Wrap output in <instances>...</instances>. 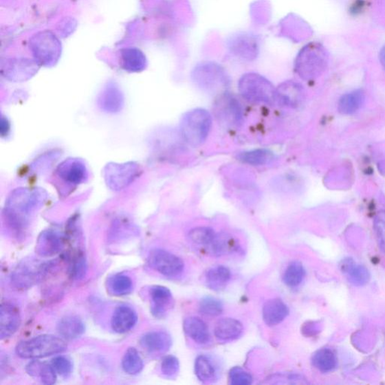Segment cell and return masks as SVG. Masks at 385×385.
Listing matches in <instances>:
<instances>
[{
    "mask_svg": "<svg viewBox=\"0 0 385 385\" xmlns=\"http://www.w3.org/2000/svg\"><path fill=\"white\" fill-rule=\"evenodd\" d=\"M47 198V192L40 188H20L12 191L3 210L6 226L21 234L28 226L30 216L43 206Z\"/></svg>",
    "mask_w": 385,
    "mask_h": 385,
    "instance_id": "1",
    "label": "cell"
},
{
    "mask_svg": "<svg viewBox=\"0 0 385 385\" xmlns=\"http://www.w3.org/2000/svg\"><path fill=\"white\" fill-rule=\"evenodd\" d=\"M212 118L210 112L195 109L184 114L181 122V131L184 140L192 146L204 143L211 131Z\"/></svg>",
    "mask_w": 385,
    "mask_h": 385,
    "instance_id": "2",
    "label": "cell"
},
{
    "mask_svg": "<svg viewBox=\"0 0 385 385\" xmlns=\"http://www.w3.org/2000/svg\"><path fill=\"white\" fill-rule=\"evenodd\" d=\"M67 348L63 339L53 335H42L21 342L16 346L18 356L24 359L43 358L59 354Z\"/></svg>",
    "mask_w": 385,
    "mask_h": 385,
    "instance_id": "3",
    "label": "cell"
},
{
    "mask_svg": "<svg viewBox=\"0 0 385 385\" xmlns=\"http://www.w3.org/2000/svg\"><path fill=\"white\" fill-rule=\"evenodd\" d=\"M239 91L245 100L256 103L276 102V88L268 79L256 74H248L240 78Z\"/></svg>",
    "mask_w": 385,
    "mask_h": 385,
    "instance_id": "4",
    "label": "cell"
},
{
    "mask_svg": "<svg viewBox=\"0 0 385 385\" xmlns=\"http://www.w3.org/2000/svg\"><path fill=\"white\" fill-rule=\"evenodd\" d=\"M30 50L39 66H54L61 55L59 39L50 31L39 32L32 37Z\"/></svg>",
    "mask_w": 385,
    "mask_h": 385,
    "instance_id": "5",
    "label": "cell"
},
{
    "mask_svg": "<svg viewBox=\"0 0 385 385\" xmlns=\"http://www.w3.org/2000/svg\"><path fill=\"white\" fill-rule=\"evenodd\" d=\"M327 54L324 48L319 45H309L303 47L298 56L295 68L296 72L304 80H311L318 77L327 65Z\"/></svg>",
    "mask_w": 385,
    "mask_h": 385,
    "instance_id": "6",
    "label": "cell"
},
{
    "mask_svg": "<svg viewBox=\"0 0 385 385\" xmlns=\"http://www.w3.org/2000/svg\"><path fill=\"white\" fill-rule=\"evenodd\" d=\"M142 168L135 162L109 163L103 170L107 186L114 191L125 189L142 175Z\"/></svg>",
    "mask_w": 385,
    "mask_h": 385,
    "instance_id": "7",
    "label": "cell"
},
{
    "mask_svg": "<svg viewBox=\"0 0 385 385\" xmlns=\"http://www.w3.org/2000/svg\"><path fill=\"white\" fill-rule=\"evenodd\" d=\"M192 77L195 83L207 92L224 90L228 85L226 72L219 67L210 65V64L195 69Z\"/></svg>",
    "mask_w": 385,
    "mask_h": 385,
    "instance_id": "8",
    "label": "cell"
},
{
    "mask_svg": "<svg viewBox=\"0 0 385 385\" xmlns=\"http://www.w3.org/2000/svg\"><path fill=\"white\" fill-rule=\"evenodd\" d=\"M47 271L46 263L34 259L23 261L13 272L12 283L19 288H29L37 284Z\"/></svg>",
    "mask_w": 385,
    "mask_h": 385,
    "instance_id": "9",
    "label": "cell"
},
{
    "mask_svg": "<svg viewBox=\"0 0 385 385\" xmlns=\"http://www.w3.org/2000/svg\"><path fill=\"white\" fill-rule=\"evenodd\" d=\"M217 119L226 126L236 127L243 123V111L239 102L234 96L223 94L214 104Z\"/></svg>",
    "mask_w": 385,
    "mask_h": 385,
    "instance_id": "10",
    "label": "cell"
},
{
    "mask_svg": "<svg viewBox=\"0 0 385 385\" xmlns=\"http://www.w3.org/2000/svg\"><path fill=\"white\" fill-rule=\"evenodd\" d=\"M56 175L69 187L74 188L84 184L89 177L86 164L81 159L69 158L56 168Z\"/></svg>",
    "mask_w": 385,
    "mask_h": 385,
    "instance_id": "11",
    "label": "cell"
},
{
    "mask_svg": "<svg viewBox=\"0 0 385 385\" xmlns=\"http://www.w3.org/2000/svg\"><path fill=\"white\" fill-rule=\"evenodd\" d=\"M150 266L166 277H176L182 274L184 262L179 256L162 250L151 251L148 256Z\"/></svg>",
    "mask_w": 385,
    "mask_h": 385,
    "instance_id": "12",
    "label": "cell"
},
{
    "mask_svg": "<svg viewBox=\"0 0 385 385\" xmlns=\"http://www.w3.org/2000/svg\"><path fill=\"white\" fill-rule=\"evenodd\" d=\"M38 64L34 60L14 59L2 63V75L14 82H25L33 77L38 69Z\"/></svg>",
    "mask_w": 385,
    "mask_h": 385,
    "instance_id": "13",
    "label": "cell"
},
{
    "mask_svg": "<svg viewBox=\"0 0 385 385\" xmlns=\"http://www.w3.org/2000/svg\"><path fill=\"white\" fill-rule=\"evenodd\" d=\"M124 95L115 82H109L102 88L98 98L99 109L107 114H118L124 107Z\"/></svg>",
    "mask_w": 385,
    "mask_h": 385,
    "instance_id": "14",
    "label": "cell"
},
{
    "mask_svg": "<svg viewBox=\"0 0 385 385\" xmlns=\"http://www.w3.org/2000/svg\"><path fill=\"white\" fill-rule=\"evenodd\" d=\"M305 99L302 87L295 82L280 84L276 91V102L289 108H298Z\"/></svg>",
    "mask_w": 385,
    "mask_h": 385,
    "instance_id": "15",
    "label": "cell"
},
{
    "mask_svg": "<svg viewBox=\"0 0 385 385\" xmlns=\"http://www.w3.org/2000/svg\"><path fill=\"white\" fill-rule=\"evenodd\" d=\"M21 322L19 309L11 303H2L0 308V338H10L19 331Z\"/></svg>",
    "mask_w": 385,
    "mask_h": 385,
    "instance_id": "16",
    "label": "cell"
},
{
    "mask_svg": "<svg viewBox=\"0 0 385 385\" xmlns=\"http://www.w3.org/2000/svg\"><path fill=\"white\" fill-rule=\"evenodd\" d=\"M63 244V237L60 232L54 230H47L40 234L36 251L40 256H51L61 252Z\"/></svg>",
    "mask_w": 385,
    "mask_h": 385,
    "instance_id": "17",
    "label": "cell"
},
{
    "mask_svg": "<svg viewBox=\"0 0 385 385\" xmlns=\"http://www.w3.org/2000/svg\"><path fill=\"white\" fill-rule=\"evenodd\" d=\"M150 295L152 315L157 318L165 317L173 302L171 292L166 287L157 285L151 288Z\"/></svg>",
    "mask_w": 385,
    "mask_h": 385,
    "instance_id": "18",
    "label": "cell"
},
{
    "mask_svg": "<svg viewBox=\"0 0 385 385\" xmlns=\"http://www.w3.org/2000/svg\"><path fill=\"white\" fill-rule=\"evenodd\" d=\"M138 316L130 307H118L111 318V327L118 333L129 332L138 323Z\"/></svg>",
    "mask_w": 385,
    "mask_h": 385,
    "instance_id": "19",
    "label": "cell"
},
{
    "mask_svg": "<svg viewBox=\"0 0 385 385\" xmlns=\"http://www.w3.org/2000/svg\"><path fill=\"white\" fill-rule=\"evenodd\" d=\"M120 63L129 72H140L147 67L146 55L138 47H126L120 51Z\"/></svg>",
    "mask_w": 385,
    "mask_h": 385,
    "instance_id": "20",
    "label": "cell"
},
{
    "mask_svg": "<svg viewBox=\"0 0 385 385\" xmlns=\"http://www.w3.org/2000/svg\"><path fill=\"white\" fill-rule=\"evenodd\" d=\"M262 314L267 325L276 326L282 323L287 317L289 309L282 300L272 299L265 303Z\"/></svg>",
    "mask_w": 385,
    "mask_h": 385,
    "instance_id": "21",
    "label": "cell"
},
{
    "mask_svg": "<svg viewBox=\"0 0 385 385\" xmlns=\"http://www.w3.org/2000/svg\"><path fill=\"white\" fill-rule=\"evenodd\" d=\"M141 346L151 353H164L172 346L171 336L164 331L144 334L140 340Z\"/></svg>",
    "mask_w": 385,
    "mask_h": 385,
    "instance_id": "22",
    "label": "cell"
},
{
    "mask_svg": "<svg viewBox=\"0 0 385 385\" xmlns=\"http://www.w3.org/2000/svg\"><path fill=\"white\" fill-rule=\"evenodd\" d=\"M184 331L191 340L198 344H204L210 342V335L206 324L197 317H190L184 320Z\"/></svg>",
    "mask_w": 385,
    "mask_h": 385,
    "instance_id": "23",
    "label": "cell"
},
{
    "mask_svg": "<svg viewBox=\"0 0 385 385\" xmlns=\"http://www.w3.org/2000/svg\"><path fill=\"white\" fill-rule=\"evenodd\" d=\"M214 332L217 338L221 340H234L242 335L243 326L236 319L222 318L216 324Z\"/></svg>",
    "mask_w": 385,
    "mask_h": 385,
    "instance_id": "24",
    "label": "cell"
},
{
    "mask_svg": "<svg viewBox=\"0 0 385 385\" xmlns=\"http://www.w3.org/2000/svg\"><path fill=\"white\" fill-rule=\"evenodd\" d=\"M239 248L236 239L228 234H216L210 245L206 247L208 252L216 256L235 252Z\"/></svg>",
    "mask_w": 385,
    "mask_h": 385,
    "instance_id": "25",
    "label": "cell"
},
{
    "mask_svg": "<svg viewBox=\"0 0 385 385\" xmlns=\"http://www.w3.org/2000/svg\"><path fill=\"white\" fill-rule=\"evenodd\" d=\"M58 331L63 339L72 340L78 338L85 333V326L79 318L67 316L60 320Z\"/></svg>",
    "mask_w": 385,
    "mask_h": 385,
    "instance_id": "26",
    "label": "cell"
},
{
    "mask_svg": "<svg viewBox=\"0 0 385 385\" xmlns=\"http://www.w3.org/2000/svg\"><path fill=\"white\" fill-rule=\"evenodd\" d=\"M28 373L38 379L45 384H53L57 380V375L53 366L40 362V361H33L30 363L26 368Z\"/></svg>",
    "mask_w": 385,
    "mask_h": 385,
    "instance_id": "27",
    "label": "cell"
},
{
    "mask_svg": "<svg viewBox=\"0 0 385 385\" xmlns=\"http://www.w3.org/2000/svg\"><path fill=\"white\" fill-rule=\"evenodd\" d=\"M365 100L364 93L361 90H357L342 96L338 104V110L342 115L354 114Z\"/></svg>",
    "mask_w": 385,
    "mask_h": 385,
    "instance_id": "28",
    "label": "cell"
},
{
    "mask_svg": "<svg viewBox=\"0 0 385 385\" xmlns=\"http://www.w3.org/2000/svg\"><path fill=\"white\" fill-rule=\"evenodd\" d=\"M231 278L230 270L224 266H217L208 270L206 274V282L212 290H221Z\"/></svg>",
    "mask_w": 385,
    "mask_h": 385,
    "instance_id": "29",
    "label": "cell"
},
{
    "mask_svg": "<svg viewBox=\"0 0 385 385\" xmlns=\"http://www.w3.org/2000/svg\"><path fill=\"white\" fill-rule=\"evenodd\" d=\"M240 162L252 166L267 165L274 162V155L267 149L245 151L238 156Z\"/></svg>",
    "mask_w": 385,
    "mask_h": 385,
    "instance_id": "30",
    "label": "cell"
},
{
    "mask_svg": "<svg viewBox=\"0 0 385 385\" xmlns=\"http://www.w3.org/2000/svg\"><path fill=\"white\" fill-rule=\"evenodd\" d=\"M336 358L334 353L328 349L318 351L312 357V364L322 373H328L334 370L336 366Z\"/></svg>",
    "mask_w": 385,
    "mask_h": 385,
    "instance_id": "31",
    "label": "cell"
},
{
    "mask_svg": "<svg viewBox=\"0 0 385 385\" xmlns=\"http://www.w3.org/2000/svg\"><path fill=\"white\" fill-rule=\"evenodd\" d=\"M195 373L197 378L203 382L214 381L216 370L210 358L205 355L199 356L195 361Z\"/></svg>",
    "mask_w": 385,
    "mask_h": 385,
    "instance_id": "32",
    "label": "cell"
},
{
    "mask_svg": "<svg viewBox=\"0 0 385 385\" xmlns=\"http://www.w3.org/2000/svg\"><path fill=\"white\" fill-rule=\"evenodd\" d=\"M342 270L352 283L355 285H364L368 282V274L367 270L357 265L351 261H346L343 263Z\"/></svg>",
    "mask_w": 385,
    "mask_h": 385,
    "instance_id": "33",
    "label": "cell"
},
{
    "mask_svg": "<svg viewBox=\"0 0 385 385\" xmlns=\"http://www.w3.org/2000/svg\"><path fill=\"white\" fill-rule=\"evenodd\" d=\"M143 366L138 351L134 348L128 349L122 360L124 371L129 375H136L142 371Z\"/></svg>",
    "mask_w": 385,
    "mask_h": 385,
    "instance_id": "34",
    "label": "cell"
},
{
    "mask_svg": "<svg viewBox=\"0 0 385 385\" xmlns=\"http://www.w3.org/2000/svg\"><path fill=\"white\" fill-rule=\"evenodd\" d=\"M306 275V271L298 261H294L288 265L284 276V283L290 287H295L300 285Z\"/></svg>",
    "mask_w": 385,
    "mask_h": 385,
    "instance_id": "35",
    "label": "cell"
},
{
    "mask_svg": "<svg viewBox=\"0 0 385 385\" xmlns=\"http://www.w3.org/2000/svg\"><path fill=\"white\" fill-rule=\"evenodd\" d=\"M109 288L116 296H125L133 290V282L129 276L119 274L109 280Z\"/></svg>",
    "mask_w": 385,
    "mask_h": 385,
    "instance_id": "36",
    "label": "cell"
},
{
    "mask_svg": "<svg viewBox=\"0 0 385 385\" xmlns=\"http://www.w3.org/2000/svg\"><path fill=\"white\" fill-rule=\"evenodd\" d=\"M216 234L210 228L200 227L191 230L189 232V238L191 242L206 248L212 242Z\"/></svg>",
    "mask_w": 385,
    "mask_h": 385,
    "instance_id": "37",
    "label": "cell"
},
{
    "mask_svg": "<svg viewBox=\"0 0 385 385\" xmlns=\"http://www.w3.org/2000/svg\"><path fill=\"white\" fill-rule=\"evenodd\" d=\"M223 309L222 302L210 296H207L199 302V311L206 316H219L223 312Z\"/></svg>",
    "mask_w": 385,
    "mask_h": 385,
    "instance_id": "38",
    "label": "cell"
},
{
    "mask_svg": "<svg viewBox=\"0 0 385 385\" xmlns=\"http://www.w3.org/2000/svg\"><path fill=\"white\" fill-rule=\"evenodd\" d=\"M59 156L60 152L56 151L48 152V153L36 159L35 162L32 164V168L36 173H43L51 167Z\"/></svg>",
    "mask_w": 385,
    "mask_h": 385,
    "instance_id": "39",
    "label": "cell"
},
{
    "mask_svg": "<svg viewBox=\"0 0 385 385\" xmlns=\"http://www.w3.org/2000/svg\"><path fill=\"white\" fill-rule=\"evenodd\" d=\"M87 271V266L85 256L82 252H80L72 261L70 270L72 277L77 280H81L85 277Z\"/></svg>",
    "mask_w": 385,
    "mask_h": 385,
    "instance_id": "40",
    "label": "cell"
},
{
    "mask_svg": "<svg viewBox=\"0 0 385 385\" xmlns=\"http://www.w3.org/2000/svg\"><path fill=\"white\" fill-rule=\"evenodd\" d=\"M229 381L232 385H250L253 380L252 375L243 368L236 366L230 371Z\"/></svg>",
    "mask_w": 385,
    "mask_h": 385,
    "instance_id": "41",
    "label": "cell"
},
{
    "mask_svg": "<svg viewBox=\"0 0 385 385\" xmlns=\"http://www.w3.org/2000/svg\"><path fill=\"white\" fill-rule=\"evenodd\" d=\"M179 371V361L177 358L168 355L164 358L162 364V372L166 377L175 376Z\"/></svg>",
    "mask_w": 385,
    "mask_h": 385,
    "instance_id": "42",
    "label": "cell"
},
{
    "mask_svg": "<svg viewBox=\"0 0 385 385\" xmlns=\"http://www.w3.org/2000/svg\"><path fill=\"white\" fill-rule=\"evenodd\" d=\"M52 366L56 373L64 377L68 376L72 371L71 361L62 356L54 358L52 360Z\"/></svg>",
    "mask_w": 385,
    "mask_h": 385,
    "instance_id": "43",
    "label": "cell"
},
{
    "mask_svg": "<svg viewBox=\"0 0 385 385\" xmlns=\"http://www.w3.org/2000/svg\"><path fill=\"white\" fill-rule=\"evenodd\" d=\"M374 227L377 236H378L380 245L385 252V211L377 214L375 219Z\"/></svg>",
    "mask_w": 385,
    "mask_h": 385,
    "instance_id": "44",
    "label": "cell"
},
{
    "mask_svg": "<svg viewBox=\"0 0 385 385\" xmlns=\"http://www.w3.org/2000/svg\"><path fill=\"white\" fill-rule=\"evenodd\" d=\"M11 132V123L7 117L2 115L0 120V134L3 138H6L10 135Z\"/></svg>",
    "mask_w": 385,
    "mask_h": 385,
    "instance_id": "45",
    "label": "cell"
},
{
    "mask_svg": "<svg viewBox=\"0 0 385 385\" xmlns=\"http://www.w3.org/2000/svg\"><path fill=\"white\" fill-rule=\"evenodd\" d=\"M380 58L382 65L383 66L384 69H385V45L382 47V50H381V52H380Z\"/></svg>",
    "mask_w": 385,
    "mask_h": 385,
    "instance_id": "46",
    "label": "cell"
}]
</instances>
